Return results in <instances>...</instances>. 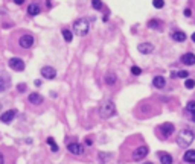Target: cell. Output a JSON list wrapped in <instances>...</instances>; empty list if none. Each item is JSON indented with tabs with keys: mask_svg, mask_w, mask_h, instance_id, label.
I'll return each instance as SVG.
<instances>
[{
	"mask_svg": "<svg viewBox=\"0 0 195 164\" xmlns=\"http://www.w3.org/2000/svg\"><path fill=\"white\" fill-rule=\"evenodd\" d=\"M104 82H105L107 85H115V84L118 82L116 73H115V72H107L105 76H104Z\"/></svg>",
	"mask_w": 195,
	"mask_h": 164,
	"instance_id": "17",
	"label": "cell"
},
{
	"mask_svg": "<svg viewBox=\"0 0 195 164\" xmlns=\"http://www.w3.org/2000/svg\"><path fill=\"white\" fill-rule=\"evenodd\" d=\"M184 88H187V90H193V88H195V79H192V78L184 79Z\"/></svg>",
	"mask_w": 195,
	"mask_h": 164,
	"instance_id": "22",
	"label": "cell"
},
{
	"mask_svg": "<svg viewBox=\"0 0 195 164\" xmlns=\"http://www.w3.org/2000/svg\"><path fill=\"white\" fill-rule=\"evenodd\" d=\"M148 152H149L148 146L142 144V146H139V147L134 149V152H133V159H134V161H140V159H143V158L148 155Z\"/></svg>",
	"mask_w": 195,
	"mask_h": 164,
	"instance_id": "5",
	"label": "cell"
},
{
	"mask_svg": "<svg viewBox=\"0 0 195 164\" xmlns=\"http://www.w3.org/2000/svg\"><path fill=\"white\" fill-rule=\"evenodd\" d=\"M108 159H110V153H107V152H101L99 155H98V161H99L101 164H105Z\"/></svg>",
	"mask_w": 195,
	"mask_h": 164,
	"instance_id": "21",
	"label": "cell"
},
{
	"mask_svg": "<svg viewBox=\"0 0 195 164\" xmlns=\"http://www.w3.org/2000/svg\"><path fill=\"white\" fill-rule=\"evenodd\" d=\"M88 28H90V25H88V22L85 18H78L73 23V32L76 35H79V37H84L88 32Z\"/></svg>",
	"mask_w": 195,
	"mask_h": 164,
	"instance_id": "4",
	"label": "cell"
},
{
	"mask_svg": "<svg viewBox=\"0 0 195 164\" xmlns=\"http://www.w3.org/2000/svg\"><path fill=\"white\" fill-rule=\"evenodd\" d=\"M152 87L157 88V90H163L166 87V78L165 76H160V75L154 76L152 78Z\"/></svg>",
	"mask_w": 195,
	"mask_h": 164,
	"instance_id": "11",
	"label": "cell"
},
{
	"mask_svg": "<svg viewBox=\"0 0 195 164\" xmlns=\"http://www.w3.org/2000/svg\"><path fill=\"white\" fill-rule=\"evenodd\" d=\"M180 62H181L183 65H186V67L195 65V53H193V52H186L184 55H181Z\"/></svg>",
	"mask_w": 195,
	"mask_h": 164,
	"instance_id": "6",
	"label": "cell"
},
{
	"mask_svg": "<svg viewBox=\"0 0 195 164\" xmlns=\"http://www.w3.org/2000/svg\"><path fill=\"white\" fill-rule=\"evenodd\" d=\"M63 37H64L66 43H70V41L73 40V34H72L69 29H64V31H63Z\"/></svg>",
	"mask_w": 195,
	"mask_h": 164,
	"instance_id": "24",
	"label": "cell"
},
{
	"mask_svg": "<svg viewBox=\"0 0 195 164\" xmlns=\"http://www.w3.org/2000/svg\"><path fill=\"white\" fill-rule=\"evenodd\" d=\"M183 15H184L186 18H190V17H192V9H190V8H184V9H183Z\"/></svg>",
	"mask_w": 195,
	"mask_h": 164,
	"instance_id": "30",
	"label": "cell"
},
{
	"mask_svg": "<svg viewBox=\"0 0 195 164\" xmlns=\"http://www.w3.org/2000/svg\"><path fill=\"white\" fill-rule=\"evenodd\" d=\"M41 76H43V78H46V79H53V78L56 76V70H55L53 67L46 65V67H43V69H41Z\"/></svg>",
	"mask_w": 195,
	"mask_h": 164,
	"instance_id": "15",
	"label": "cell"
},
{
	"mask_svg": "<svg viewBox=\"0 0 195 164\" xmlns=\"http://www.w3.org/2000/svg\"><path fill=\"white\" fill-rule=\"evenodd\" d=\"M137 50L142 53V55H149L154 52V44L152 43H140L137 46Z\"/></svg>",
	"mask_w": 195,
	"mask_h": 164,
	"instance_id": "10",
	"label": "cell"
},
{
	"mask_svg": "<svg viewBox=\"0 0 195 164\" xmlns=\"http://www.w3.org/2000/svg\"><path fill=\"white\" fill-rule=\"evenodd\" d=\"M85 144H87V146L90 147V146L93 144V141H91V138H87V140H85Z\"/></svg>",
	"mask_w": 195,
	"mask_h": 164,
	"instance_id": "33",
	"label": "cell"
},
{
	"mask_svg": "<svg viewBox=\"0 0 195 164\" xmlns=\"http://www.w3.org/2000/svg\"><path fill=\"white\" fill-rule=\"evenodd\" d=\"M0 109H2V103H0Z\"/></svg>",
	"mask_w": 195,
	"mask_h": 164,
	"instance_id": "39",
	"label": "cell"
},
{
	"mask_svg": "<svg viewBox=\"0 0 195 164\" xmlns=\"http://www.w3.org/2000/svg\"><path fill=\"white\" fill-rule=\"evenodd\" d=\"M91 6H93V9L101 11V9L104 8V3L101 2V0H91Z\"/></svg>",
	"mask_w": 195,
	"mask_h": 164,
	"instance_id": "25",
	"label": "cell"
},
{
	"mask_svg": "<svg viewBox=\"0 0 195 164\" xmlns=\"http://www.w3.org/2000/svg\"><path fill=\"white\" fill-rule=\"evenodd\" d=\"M8 65H9L12 70H15V72H23V70H25V62H23V59H20V58H11V59L8 61Z\"/></svg>",
	"mask_w": 195,
	"mask_h": 164,
	"instance_id": "8",
	"label": "cell"
},
{
	"mask_svg": "<svg viewBox=\"0 0 195 164\" xmlns=\"http://www.w3.org/2000/svg\"><path fill=\"white\" fill-rule=\"evenodd\" d=\"M26 88H28L26 84H19V85H17V90H19V91H26Z\"/></svg>",
	"mask_w": 195,
	"mask_h": 164,
	"instance_id": "31",
	"label": "cell"
},
{
	"mask_svg": "<svg viewBox=\"0 0 195 164\" xmlns=\"http://www.w3.org/2000/svg\"><path fill=\"white\" fill-rule=\"evenodd\" d=\"M116 114V106L111 100H107L105 103H102V106L99 108V115L102 119H110Z\"/></svg>",
	"mask_w": 195,
	"mask_h": 164,
	"instance_id": "3",
	"label": "cell"
},
{
	"mask_svg": "<svg viewBox=\"0 0 195 164\" xmlns=\"http://www.w3.org/2000/svg\"><path fill=\"white\" fill-rule=\"evenodd\" d=\"M17 115V111L15 109H9L6 112H3L2 115H0V122H3V123H11L14 120V117Z\"/></svg>",
	"mask_w": 195,
	"mask_h": 164,
	"instance_id": "14",
	"label": "cell"
},
{
	"mask_svg": "<svg viewBox=\"0 0 195 164\" xmlns=\"http://www.w3.org/2000/svg\"><path fill=\"white\" fill-rule=\"evenodd\" d=\"M189 120H190L192 123H195V112H192V114H190V119H189Z\"/></svg>",
	"mask_w": 195,
	"mask_h": 164,
	"instance_id": "36",
	"label": "cell"
},
{
	"mask_svg": "<svg viewBox=\"0 0 195 164\" xmlns=\"http://www.w3.org/2000/svg\"><path fill=\"white\" fill-rule=\"evenodd\" d=\"M47 144L50 146L52 152H58V146H56V143H55V140H53L52 137H49V138H47Z\"/></svg>",
	"mask_w": 195,
	"mask_h": 164,
	"instance_id": "26",
	"label": "cell"
},
{
	"mask_svg": "<svg viewBox=\"0 0 195 164\" xmlns=\"http://www.w3.org/2000/svg\"><path fill=\"white\" fill-rule=\"evenodd\" d=\"M34 84H35V87H40V85H41V81H40V79H35Z\"/></svg>",
	"mask_w": 195,
	"mask_h": 164,
	"instance_id": "35",
	"label": "cell"
},
{
	"mask_svg": "<svg viewBox=\"0 0 195 164\" xmlns=\"http://www.w3.org/2000/svg\"><path fill=\"white\" fill-rule=\"evenodd\" d=\"M193 140H195V132L192 129L184 128L177 134V144L181 149H189V146L193 143Z\"/></svg>",
	"mask_w": 195,
	"mask_h": 164,
	"instance_id": "1",
	"label": "cell"
},
{
	"mask_svg": "<svg viewBox=\"0 0 195 164\" xmlns=\"http://www.w3.org/2000/svg\"><path fill=\"white\" fill-rule=\"evenodd\" d=\"M183 161L186 164H195V149H186L183 153Z\"/></svg>",
	"mask_w": 195,
	"mask_h": 164,
	"instance_id": "13",
	"label": "cell"
},
{
	"mask_svg": "<svg viewBox=\"0 0 195 164\" xmlns=\"http://www.w3.org/2000/svg\"><path fill=\"white\" fill-rule=\"evenodd\" d=\"M177 78H180V79H187V78H189V70H178V72H177Z\"/></svg>",
	"mask_w": 195,
	"mask_h": 164,
	"instance_id": "28",
	"label": "cell"
},
{
	"mask_svg": "<svg viewBox=\"0 0 195 164\" xmlns=\"http://www.w3.org/2000/svg\"><path fill=\"white\" fill-rule=\"evenodd\" d=\"M0 164H5V156H3L2 152H0Z\"/></svg>",
	"mask_w": 195,
	"mask_h": 164,
	"instance_id": "32",
	"label": "cell"
},
{
	"mask_svg": "<svg viewBox=\"0 0 195 164\" xmlns=\"http://www.w3.org/2000/svg\"><path fill=\"white\" fill-rule=\"evenodd\" d=\"M29 102L32 105H40V103H43V96L40 93H31L29 94Z\"/></svg>",
	"mask_w": 195,
	"mask_h": 164,
	"instance_id": "18",
	"label": "cell"
},
{
	"mask_svg": "<svg viewBox=\"0 0 195 164\" xmlns=\"http://www.w3.org/2000/svg\"><path fill=\"white\" fill-rule=\"evenodd\" d=\"M131 75H134V76H140V75H142V69H140V67H137V65H133V67H131Z\"/></svg>",
	"mask_w": 195,
	"mask_h": 164,
	"instance_id": "29",
	"label": "cell"
},
{
	"mask_svg": "<svg viewBox=\"0 0 195 164\" xmlns=\"http://www.w3.org/2000/svg\"><path fill=\"white\" fill-rule=\"evenodd\" d=\"M171 38H172L175 43H184V41L187 40V35H186L183 31L177 29V31H172V34H171Z\"/></svg>",
	"mask_w": 195,
	"mask_h": 164,
	"instance_id": "12",
	"label": "cell"
},
{
	"mask_svg": "<svg viewBox=\"0 0 195 164\" xmlns=\"http://www.w3.org/2000/svg\"><path fill=\"white\" fill-rule=\"evenodd\" d=\"M157 155H159V159H160L162 164H174V158H172L171 153H168V152H159Z\"/></svg>",
	"mask_w": 195,
	"mask_h": 164,
	"instance_id": "16",
	"label": "cell"
},
{
	"mask_svg": "<svg viewBox=\"0 0 195 164\" xmlns=\"http://www.w3.org/2000/svg\"><path fill=\"white\" fill-rule=\"evenodd\" d=\"M186 111L187 112H195V99H192V100H187V103H186Z\"/></svg>",
	"mask_w": 195,
	"mask_h": 164,
	"instance_id": "23",
	"label": "cell"
},
{
	"mask_svg": "<svg viewBox=\"0 0 195 164\" xmlns=\"http://www.w3.org/2000/svg\"><path fill=\"white\" fill-rule=\"evenodd\" d=\"M190 40H192V43H195V32L190 35Z\"/></svg>",
	"mask_w": 195,
	"mask_h": 164,
	"instance_id": "37",
	"label": "cell"
},
{
	"mask_svg": "<svg viewBox=\"0 0 195 164\" xmlns=\"http://www.w3.org/2000/svg\"><path fill=\"white\" fill-rule=\"evenodd\" d=\"M152 6H154L156 9L165 8V0H152Z\"/></svg>",
	"mask_w": 195,
	"mask_h": 164,
	"instance_id": "27",
	"label": "cell"
},
{
	"mask_svg": "<svg viewBox=\"0 0 195 164\" xmlns=\"http://www.w3.org/2000/svg\"><path fill=\"white\" fill-rule=\"evenodd\" d=\"M148 28L149 29H162V22L159 18H151L148 22Z\"/></svg>",
	"mask_w": 195,
	"mask_h": 164,
	"instance_id": "20",
	"label": "cell"
},
{
	"mask_svg": "<svg viewBox=\"0 0 195 164\" xmlns=\"http://www.w3.org/2000/svg\"><path fill=\"white\" fill-rule=\"evenodd\" d=\"M67 150L73 155H82L84 153V146L79 143H69L67 144Z\"/></svg>",
	"mask_w": 195,
	"mask_h": 164,
	"instance_id": "9",
	"label": "cell"
},
{
	"mask_svg": "<svg viewBox=\"0 0 195 164\" xmlns=\"http://www.w3.org/2000/svg\"><path fill=\"white\" fill-rule=\"evenodd\" d=\"M174 132H175V126H174V123H171V122H165V123H162V125L157 128V135H159L162 140H168Z\"/></svg>",
	"mask_w": 195,
	"mask_h": 164,
	"instance_id": "2",
	"label": "cell"
},
{
	"mask_svg": "<svg viewBox=\"0 0 195 164\" xmlns=\"http://www.w3.org/2000/svg\"><path fill=\"white\" fill-rule=\"evenodd\" d=\"M28 14L31 15V17H35V15H38L40 14V6L34 2V3H31L29 6H28Z\"/></svg>",
	"mask_w": 195,
	"mask_h": 164,
	"instance_id": "19",
	"label": "cell"
},
{
	"mask_svg": "<svg viewBox=\"0 0 195 164\" xmlns=\"http://www.w3.org/2000/svg\"><path fill=\"white\" fill-rule=\"evenodd\" d=\"M14 3H15V5H23L25 0H14Z\"/></svg>",
	"mask_w": 195,
	"mask_h": 164,
	"instance_id": "34",
	"label": "cell"
},
{
	"mask_svg": "<svg viewBox=\"0 0 195 164\" xmlns=\"http://www.w3.org/2000/svg\"><path fill=\"white\" fill-rule=\"evenodd\" d=\"M19 44H20V47H23V49H31V47L34 46V37L29 35V34H25V35L20 37Z\"/></svg>",
	"mask_w": 195,
	"mask_h": 164,
	"instance_id": "7",
	"label": "cell"
},
{
	"mask_svg": "<svg viewBox=\"0 0 195 164\" xmlns=\"http://www.w3.org/2000/svg\"><path fill=\"white\" fill-rule=\"evenodd\" d=\"M143 164H154V162H151V161H148V162H143Z\"/></svg>",
	"mask_w": 195,
	"mask_h": 164,
	"instance_id": "38",
	"label": "cell"
}]
</instances>
